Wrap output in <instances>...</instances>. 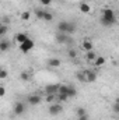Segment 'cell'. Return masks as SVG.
<instances>
[{
	"instance_id": "1f68e13d",
	"label": "cell",
	"mask_w": 119,
	"mask_h": 120,
	"mask_svg": "<svg viewBox=\"0 0 119 120\" xmlns=\"http://www.w3.org/2000/svg\"><path fill=\"white\" fill-rule=\"evenodd\" d=\"M114 112H115V113H119V103L118 102L114 103Z\"/></svg>"
},
{
	"instance_id": "52a82bcc",
	"label": "cell",
	"mask_w": 119,
	"mask_h": 120,
	"mask_svg": "<svg viewBox=\"0 0 119 120\" xmlns=\"http://www.w3.org/2000/svg\"><path fill=\"white\" fill-rule=\"evenodd\" d=\"M87 82H94L97 80V70H83Z\"/></svg>"
},
{
	"instance_id": "d6a6232c",
	"label": "cell",
	"mask_w": 119,
	"mask_h": 120,
	"mask_svg": "<svg viewBox=\"0 0 119 120\" xmlns=\"http://www.w3.org/2000/svg\"><path fill=\"white\" fill-rule=\"evenodd\" d=\"M4 95H6V88L0 85V98H1V96H4Z\"/></svg>"
},
{
	"instance_id": "836d02e7",
	"label": "cell",
	"mask_w": 119,
	"mask_h": 120,
	"mask_svg": "<svg viewBox=\"0 0 119 120\" xmlns=\"http://www.w3.org/2000/svg\"><path fill=\"white\" fill-rule=\"evenodd\" d=\"M77 120H88V116H87V115H84V116H80Z\"/></svg>"
},
{
	"instance_id": "8fae6325",
	"label": "cell",
	"mask_w": 119,
	"mask_h": 120,
	"mask_svg": "<svg viewBox=\"0 0 119 120\" xmlns=\"http://www.w3.org/2000/svg\"><path fill=\"white\" fill-rule=\"evenodd\" d=\"M105 61H107V59H105L104 56H97V57L94 59V61H92V64H94V67H95V68H98V67L104 66V64H105Z\"/></svg>"
},
{
	"instance_id": "9a60e30c",
	"label": "cell",
	"mask_w": 119,
	"mask_h": 120,
	"mask_svg": "<svg viewBox=\"0 0 119 120\" xmlns=\"http://www.w3.org/2000/svg\"><path fill=\"white\" fill-rule=\"evenodd\" d=\"M67 98H74L76 95H77V90H76V87L74 85H67Z\"/></svg>"
},
{
	"instance_id": "603a6c76",
	"label": "cell",
	"mask_w": 119,
	"mask_h": 120,
	"mask_svg": "<svg viewBox=\"0 0 119 120\" xmlns=\"http://www.w3.org/2000/svg\"><path fill=\"white\" fill-rule=\"evenodd\" d=\"M7 31H8V27L0 22V38H3V36H4V35L7 34Z\"/></svg>"
},
{
	"instance_id": "83f0119b",
	"label": "cell",
	"mask_w": 119,
	"mask_h": 120,
	"mask_svg": "<svg viewBox=\"0 0 119 120\" xmlns=\"http://www.w3.org/2000/svg\"><path fill=\"white\" fill-rule=\"evenodd\" d=\"M1 24H4V25H8L10 22H11V18L10 17H7V15H4V17H1V21H0Z\"/></svg>"
},
{
	"instance_id": "44dd1931",
	"label": "cell",
	"mask_w": 119,
	"mask_h": 120,
	"mask_svg": "<svg viewBox=\"0 0 119 120\" xmlns=\"http://www.w3.org/2000/svg\"><path fill=\"white\" fill-rule=\"evenodd\" d=\"M44 21H48V22H51L52 20H53V14L51 13V11H45V14H44V18H42Z\"/></svg>"
},
{
	"instance_id": "5bb4252c",
	"label": "cell",
	"mask_w": 119,
	"mask_h": 120,
	"mask_svg": "<svg viewBox=\"0 0 119 120\" xmlns=\"http://www.w3.org/2000/svg\"><path fill=\"white\" fill-rule=\"evenodd\" d=\"M60 64H62V61H60L58 57H53V59H49V60H48V66H49V67H52V68L60 67Z\"/></svg>"
},
{
	"instance_id": "2e32d148",
	"label": "cell",
	"mask_w": 119,
	"mask_h": 120,
	"mask_svg": "<svg viewBox=\"0 0 119 120\" xmlns=\"http://www.w3.org/2000/svg\"><path fill=\"white\" fill-rule=\"evenodd\" d=\"M80 11H81L83 14H90V11H91L90 4H87V3H81V4H80Z\"/></svg>"
},
{
	"instance_id": "4fadbf2b",
	"label": "cell",
	"mask_w": 119,
	"mask_h": 120,
	"mask_svg": "<svg viewBox=\"0 0 119 120\" xmlns=\"http://www.w3.org/2000/svg\"><path fill=\"white\" fill-rule=\"evenodd\" d=\"M81 46H83L84 52H90V50H92V49H94V45H92V42H91L90 39H87V38H86V39L83 41Z\"/></svg>"
},
{
	"instance_id": "8992f818",
	"label": "cell",
	"mask_w": 119,
	"mask_h": 120,
	"mask_svg": "<svg viewBox=\"0 0 119 120\" xmlns=\"http://www.w3.org/2000/svg\"><path fill=\"white\" fill-rule=\"evenodd\" d=\"M13 112H14L16 116H21V115H24V113H25V103H24V102H17V103L14 105Z\"/></svg>"
},
{
	"instance_id": "d6986e66",
	"label": "cell",
	"mask_w": 119,
	"mask_h": 120,
	"mask_svg": "<svg viewBox=\"0 0 119 120\" xmlns=\"http://www.w3.org/2000/svg\"><path fill=\"white\" fill-rule=\"evenodd\" d=\"M77 31V25L74 24V22H70L69 21V28H67V35H71V34H74Z\"/></svg>"
},
{
	"instance_id": "9c48e42d",
	"label": "cell",
	"mask_w": 119,
	"mask_h": 120,
	"mask_svg": "<svg viewBox=\"0 0 119 120\" xmlns=\"http://www.w3.org/2000/svg\"><path fill=\"white\" fill-rule=\"evenodd\" d=\"M30 36L25 34V32H18V34H16V36H14V39H16V42L20 45V43H23L24 41H27Z\"/></svg>"
},
{
	"instance_id": "3957f363",
	"label": "cell",
	"mask_w": 119,
	"mask_h": 120,
	"mask_svg": "<svg viewBox=\"0 0 119 120\" xmlns=\"http://www.w3.org/2000/svg\"><path fill=\"white\" fill-rule=\"evenodd\" d=\"M48 112L52 115V116H58L59 113L63 112V106L60 103H49V108H48Z\"/></svg>"
},
{
	"instance_id": "5b68a950",
	"label": "cell",
	"mask_w": 119,
	"mask_h": 120,
	"mask_svg": "<svg viewBox=\"0 0 119 120\" xmlns=\"http://www.w3.org/2000/svg\"><path fill=\"white\" fill-rule=\"evenodd\" d=\"M41 101H42L41 95H38V94H32V95H30V96H28L27 103H28L30 106H38V105L41 103Z\"/></svg>"
},
{
	"instance_id": "4316f807",
	"label": "cell",
	"mask_w": 119,
	"mask_h": 120,
	"mask_svg": "<svg viewBox=\"0 0 119 120\" xmlns=\"http://www.w3.org/2000/svg\"><path fill=\"white\" fill-rule=\"evenodd\" d=\"M7 77H8V71L6 68H1L0 67V80H6Z\"/></svg>"
},
{
	"instance_id": "ffe728a7",
	"label": "cell",
	"mask_w": 119,
	"mask_h": 120,
	"mask_svg": "<svg viewBox=\"0 0 119 120\" xmlns=\"http://www.w3.org/2000/svg\"><path fill=\"white\" fill-rule=\"evenodd\" d=\"M34 14H35V17H36L38 20H42V18H44V14H45V10H42V8H35Z\"/></svg>"
},
{
	"instance_id": "ba28073f",
	"label": "cell",
	"mask_w": 119,
	"mask_h": 120,
	"mask_svg": "<svg viewBox=\"0 0 119 120\" xmlns=\"http://www.w3.org/2000/svg\"><path fill=\"white\" fill-rule=\"evenodd\" d=\"M59 90V84H49L45 87V95H56Z\"/></svg>"
},
{
	"instance_id": "d4e9b609",
	"label": "cell",
	"mask_w": 119,
	"mask_h": 120,
	"mask_svg": "<svg viewBox=\"0 0 119 120\" xmlns=\"http://www.w3.org/2000/svg\"><path fill=\"white\" fill-rule=\"evenodd\" d=\"M30 17H31L30 11H23V13H21V15H20V18H21L23 21H30Z\"/></svg>"
},
{
	"instance_id": "e0dca14e",
	"label": "cell",
	"mask_w": 119,
	"mask_h": 120,
	"mask_svg": "<svg viewBox=\"0 0 119 120\" xmlns=\"http://www.w3.org/2000/svg\"><path fill=\"white\" fill-rule=\"evenodd\" d=\"M20 78H21V81H30L31 80V73L30 71H21V74H20Z\"/></svg>"
},
{
	"instance_id": "30bf717a",
	"label": "cell",
	"mask_w": 119,
	"mask_h": 120,
	"mask_svg": "<svg viewBox=\"0 0 119 120\" xmlns=\"http://www.w3.org/2000/svg\"><path fill=\"white\" fill-rule=\"evenodd\" d=\"M11 49V43L7 39H1L0 41V52H7Z\"/></svg>"
},
{
	"instance_id": "7402d4cb",
	"label": "cell",
	"mask_w": 119,
	"mask_h": 120,
	"mask_svg": "<svg viewBox=\"0 0 119 120\" xmlns=\"http://www.w3.org/2000/svg\"><path fill=\"white\" fill-rule=\"evenodd\" d=\"M76 78H77L80 82H87V81H86V75H84L83 70H81V71H77V74H76Z\"/></svg>"
},
{
	"instance_id": "ac0fdd59",
	"label": "cell",
	"mask_w": 119,
	"mask_h": 120,
	"mask_svg": "<svg viewBox=\"0 0 119 120\" xmlns=\"http://www.w3.org/2000/svg\"><path fill=\"white\" fill-rule=\"evenodd\" d=\"M95 57H97V55H95V53H94L92 50H90V52H86V60H87V61L92 63Z\"/></svg>"
},
{
	"instance_id": "f546056e",
	"label": "cell",
	"mask_w": 119,
	"mask_h": 120,
	"mask_svg": "<svg viewBox=\"0 0 119 120\" xmlns=\"http://www.w3.org/2000/svg\"><path fill=\"white\" fill-rule=\"evenodd\" d=\"M55 98H56V95H46V102L48 103H53Z\"/></svg>"
},
{
	"instance_id": "4dcf8cb0",
	"label": "cell",
	"mask_w": 119,
	"mask_h": 120,
	"mask_svg": "<svg viewBox=\"0 0 119 120\" xmlns=\"http://www.w3.org/2000/svg\"><path fill=\"white\" fill-rule=\"evenodd\" d=\"M39 3L44 4V6H49V4L52 3V0H39Z\"/></svg>"
},
{
	"instance_id": "7a4b0ae2",
	"label": "cell",
	"mask_w": 119,
	"mask_h": 120,
	"mask_svg": "<svg viewBox=\"0 0 119 120\" xmlns=\"http://www.w3.org/2000/svg\"><path fill=\"white\" fill-rule=\"evenodd\" d=\"M34 46H35V42H34L31 38H28L27 41H24L23 43H20V45H18V49H20V52H21V53H24V55H25V53H30L31 50L34 49Z\"/></svg>"
},
{
	"instance_id": "e575fe53",
	"label": "cell",
	"mask_w": 119,
	"mask_h": 120,
	"mask_svg": "<svg viewBox=\"0 0 119 120\" xmlns=\"http://www.w3.org/2000/svg\"><path fill=\"white\" fill-rule=\"evenodd\" d=\"M0 21H1V15H0Z\"/></svg>"
},
{
	"instance_id": "cb8c5ba5",
	"label": "cell",
	"mask_w": 119,
	"mask_h": 120,
	"mask_svg": "<svg viewBox=\"0 0 119 120\" xmlns=\"http://www.w3.org/2000/svg\"><path fill=\"white\" fill-rule=\"evenodd\" d=\"M67 56H69L71 60H74L76 57H77V50H76V49H73V48H71V49H69V52H67Z\"/></svg>"
},
{
	"instance_id": "277c9868",
	"label": "cell",
	"mask_w": 119,
	"mask_h": 120,
	"mask_svg": "<svg viewBox=\"0 0 119 120\" xmlns=\"http://www.w3.org/2000/svg\"><path fill=\"white\" fill-rule=\"evenodd\" d=\"M56 42H58V43H63V45L71 43V38H70V35H67V34L58 32V34H56Z\"/></svg>"
},
{
	"instance_id": "484cf974",
	"label": "cell",
	"mask_w": 119,
	"mask_h": 120,
	"mask_svg": "<svg viewBox=\"0 0 119 120\" xmlns=\"http://www.w3.org/2000/svg\"><path fill=\"white\" fill-rule=\"evenodd\" d=\"M84 115H87V110H86L84 108H77V109H76V116H77V117L84 116Z\"/></svg>"
},
{
	"instance_id": "7c38bea8",
	"label": "cell",
	"mask_w": 119,
	"mask_h": 120,
	"mask_svg": "<svg viewBox=\"0 0 119 120\" xmlns=\"http://www.w3.org/2000/svg\"><path fill=\"white\" fill-rule=\"evenodd\" d=\"M58 32H63V34H67V28H69V21H60L58 24Z\"/></svg>"
},
{
	"instance_id": "6da1fadb",
	"label": "cell",
	"mask_w": 119,
	"mask_h": 120,
	"mask_svg": "<svg viewBox=\"0 0 119 120\" xmlns=\"http://www.w3.org/2000/svg\"><path fill=\"white\" fill-rule=\"evenodd\" d=\"M101 24L104 27H112L116 24V14L112 8L109 7H105L102 11H101V18H99Z\"/></svg>"
},
{
	"instance_id": "f1b7e54d",
	"label": "cell",
	"mask_w": 119,
	"mask_h": 120,
	"mask_svg": "<svg viewBox=\"0 0 119 120\" xmlns=\"http://www.w3.org/2000/svg\"><path fill=\"white\" fill-rule=\"evenodd\" d=\"M56 96H58V99H59V102H66L69 98H67V95H64V94H56Z\"/></svg>"
}]
</instances>
